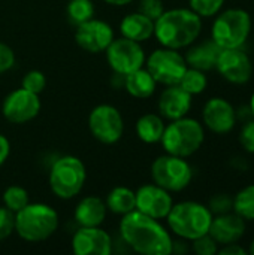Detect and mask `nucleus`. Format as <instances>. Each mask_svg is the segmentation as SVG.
I'll return each mask as SVG.
<instances>
[{
	"mask_svg": "<svg viewBox=\"0 0 254 255\" xmlns=\"http://www.w3.org/2000/svg\"><path fill=\"white\" fill-rule=\"evenodd\" d=\"M120 235L135 253L142 255L172 254L174 241L169 232L159 223L139 211L123 215L120 223Z\"/></svg>",
	"mask_w": 254,
	"mask_h": 255,
	"instance_id": "1",
	"label": "nucleus"
},
{
	"mask_svg": "<svg viewBox=\"0 0 254 255\" xmlns=\"http://www.w3.org/2000/svg\"><path fill=\"white\" fill-rule=\"evenodd\" d=\"M202 31V18L186 7L165 10L154 21V36L159 43L171 49H183L196 42Z\"/></svg>",
	"mask_w": 254,
	"mask_h": 255,
	"instance_id": "2",
	"label": "nucleus"
},
{
	"mask_svg": "<svg viewBox=\"0 0 254 255\" xmlns=\"http://www.w3.org/2000/svg\"><path fill=\"white\" fill-rule=\"evenodd\" d=\"M213 214L208 206L199 202H181L172 206L166 220L172 233L184 241H195L208 233Z\"/></svg>",
	"mask_w": 254,
	"mask_h": 255,
	"instance_id": "3",
	"label": "nucleus"
},
{
	"mask_svg": "<svg viewBox=\"0 0 254 255\" xmlns=\"http://www.w3.org/2000/svg\"><path fill=\"white\" fill-rule=\"evenodd\" d=\"M58 229V214L45 203H28L15 214V232L25 242H43Z\"/></svg>",
	"mask_w": 254,
	"mask_h": 255,
	"instance_id": "4",
	"label": "nucleus"
},
{
	"mask_svg": "<svg viewBox=\"0 0 254 255\" xmlns=\"http://www.w3.org/2000/svg\"><path fill=\"white\" fill-rule=\"evenodd\" d=\"M205 140V131L199 121L193 118H178L165 127L162 145L166 154L187 158L198 152Z\"/></svg>",
	"mask_w": 254,
	"mask_h": 255,
	"instance_id": "5",
	"label": "nucleus"
},
{
	"mask_svg": "<svg viewBox=\"0 0 254 255\" xmlns=\"http://www.w3.org/2000/svg\"><path fill=\"white\" fill-rule=\"evenodd\" d=\"M252 31V16L240 7L219 12L211 28V39L222 48H243Z\"/></svg>",
	"mask_w": 254,
	"mask_h": 255,
	"instance_id": "6",
	"label": "nucleus"
},
{
	"mask_svg": "<svg viewBox=\"0 0 254 255\" xmlns=\"http://www.w3.org/2000/svg\"><path fill=\"white\" fill-rule=\"evenodd\" d=\"M87 170L84 163L73 155L60 157L49 170V187L61 200L78 196L85 184Z\"/></svg>",
	"mask_w": 254,
	"mask_h": 255,
	"instance_id": "7",
	"label": "nucleus"
},
{
	"mask_svg": "<svg viewBox=\"0 0 254 255\" xmlns=\"http://www.w3.org/2000/svg\"><path fill=\"white\" fill-rule=\"evenodd\" d=\"M153 182L169 193H180L186 190L192 179V166L183 157L165 154L157 157L151 164Z\"/></svg>",
	"mask_w": 254,
	"mask_h": 255,
	"instance_id": "8",
	"label": "nucleus"
},
{
	"mask_svg": "<svg viewBox=\"0 0 254 255\" xmlns=\"http://www.w3.org/2000/svg\"><path fill=\"white\" fill-rule=\"evenodd\" d=\"M186 58L178 52V49L160 48L145 58V69L151 73L157 84L162 85H177L184 72L187 70Z\"/></svg>",
	"mask_w": 254,
	"mask_h": 255,
	"instance_id": "9",
	"label": "nucleus"
},
{
	"mask_svg": "<svg viewBox=\"0 0 254 255\" xmlns=\"http://www.w3.org/2000/svg\"><path fill=\"white\" fill-rule=\"evenodd\" d=\"M105 52L108 64L118 76H126L145 64V52L141 43L123 36L120 39H114Z\"/></svg>",
	"mask_w": 254,
	"mask_h": 255,
	"instance_id": "10",
	"label": "nucleus"
},
{
	"mask_svg": "<svg viewBox=\"0 0 254 255\" xmlns=\"http://www.w3.org/2000/svg\"><path fill=\"white\" fill-rule=\"evenodd\" d=\"M88 128L96 140L105 145H112L121 139L124 133V121L117 108L111 105H99L90 112Z\"/></svg>",
	"mask_w": 254,
	"mask_h": 255,
	"instance_id": "11",
	"label": "nucleus"
},
{
	"mask_svg": "<svg viewBox=\"0 0 254 255\" xmlns=\"http://www.w3.org/2000/svg\"><path fill=\"white\" fill-rule=\"evenodd\" d=\"M40 111L39 94L30 93L22 87L6 96L1 105V114L12 124H24L37 117Z\"/></svg>",
	"mask_w": 254,
	"mask_h": 255,
	"instance_id": "12",
	"label": "nucleus"
},
{
	"mask_svg": "<svg viewBox=\"0 0 254 255\" xmlns=\"http://www.w3.org/2000/svg\"><path fill=\"white\" fill-rule=\"evenodd\" d=\"M216 69L228 82L235 85L247 84L253 75L252 60L241 48L222 49L217 58Z\"/></svg>",
	"mask_w": 254,
	"mask_h": 255,
	"instance_id": "13",
	"label": "nucleus"
},
{
	"mask_svg": "<svg viewBox=\"0 0 254 255\" xmlns=\"http://www.w3.org/2000/svg\"><path fill=\"white\" fill-rule=\"evenodd\" d=\"M75 40L87 52H105V49L114 40V30L108 22L91 18L76 25Z\"/></svg>",
	"mask_w": 254,
	"mask_h": 255,
	"instance_id": "14",
	"label": "nucleus"
},
{
	"mask_svg": "<svg viewBox=\"0 0 254 255\" xmlns=\"http://www.w3.org/2000/svg\"><path fill=\"white\" fill-rule=\"evenodd\" d=\"M136 194V211L154 218L163 220L168 217L174 206L171 193L156 184H145L135 191Z\"/></svg>",
	"mask_w": 254,
	"mask_h": 255,
	"instance_id": "15",
	"label": "nucleus"
},
{
	"mask_svg": "<svg viewBox=\"0 0 254 255\" xmlns=\"http://www.w3.org/2000/svg\"><path fill=\"white\" fill-rule=\"evenodd\" d=\"M204 124L216 134H226L232 131L237 123V112L231 102L223 97L210 99L202 109Z\"/></svg>",
	"mask_w": 254,
	"mask_h": 255,
	"instance_id": "16",
	"label": "nucleus"
},
{
	"mask_svg": "<svg viewBox=\"0 0 254 255\" xmlns=\"http://www.w3.org/2000/svg\"><path fill=\"white\" fill-rule=\"evenodd\" d=\"M72 251L76 255H109L112 239L99 227H81L72 238Z\"/></svg>",
	"mask_w": 254,
	"mask_h": 255,
	"instance_id": "17",
	"label": "nucleus"
},
{
	"mask_svg": "<svg viewBox=\"0 0 254 255\" xmlns=\"http://www.w3.org/2000/svg\"><path fill=\"white\" fill-rule=\"evenodd\" d=\"M246 220L235 212H226L213 217L208 235L219 244L228 245L238 242L246 235Z\"/></svg>",
	"mask_w": 254,
	"mask_h": 255,
	"instance_id": "18",
	"label": "nucleus"
},
{
	"mask_svg": "<svg viewBox=\"0 0 254 255\" xmlns=\"http://www.w3.org/2000/svg\"><path fill=\"white\" fill-rule=\"evenodd\" d=\"M192 94H189L186 90H183L178 84L177 85H168L160 97H159V112L162 118H166L169 121L183 118L189 114L192 109Z\"/></svg>",
	"mask_w": 254,
	"mask_h": 255,
	"instance_id": "19",
	"label": "nucleus"
},
{
	"mask_svg": "<svg viewBox=\"0 0 254 255\" xmlns=\"http://www.w3.org/2000/svg\"><path fill=\"white\" fill-rule=\"evenodd\" d=\"M222 48L213 40V39H207L202 40L196 45H193L187 54H186V63L189 67L202 70V72H208L216 69L217 64V58L220 54Z\"/></svg>",
	"mask_w": 254,
	"mask_h": 255,
	"instance_id": "20",
	"label": "nucleus"
},
{
	"mask_svg": "<svg viewBox=\"0 0 254 255\" xmlns=\"http://www.w3.org/2000/svg\"><path fill=\"white\" fill-rule=\"evenodd\" d=\"M106 203L102 199L87 196L76 205L73 215L81 227H99L106 218Z\"/></svg>",
	"mask_w": 254,
	"mask_h": 255,
	"instance_id": "21",
	"label": "nucleus"
},
{
	"mask_svg": "<svg viewBox=\"0 0 254 255\" xmlns=\"http://www.w3.org/2000/svg\"><path fill=\"white\" fill-rule=\"evenodd\" d=\"M120 31L123 37L141 43L154 36V21L141 12H133L121 19Z\"/></svg>",
	"mask_w": 254,
	"mask_h": 255,
	"instance_id": "22",
	"label": "nucleus"
},
{
	"mask_svg": "<svg viewBox=\"0 0 254 255\" xmlns=\"http://www.w3.org/2000/svg\"><path fill=\"white\" fill-rule=\"evenodd\" d=\"M123 78H124V87H126L127 93L135 99H148L156 91L157 82L151 76V73L144 67H141Z\"/></svg>",
	"mask_w": 254,
	"mask_h": 255,
	"instance_id": "23",
	"label": "nucleus"
},
{
	"mask_svg": "<svg viewBox=\"0 0 254 255\" xmlns=\"http://www.w3.org/2000/svg\"><path fill=\"white\" fill-rule=\"evenodd\" d=\"M165 127L166 126L160 115L145 114L136 121V134L144 143L153 145L162 140Z\"/></svg>",
	"mask_w": 254,
	"mask_h": 255,
	"instance_id": "24",
	"label": "nucleus"
},
{
	"mask_svg": "<svg viewBox=\"0 0 254 255\" xmlns=\"http://www.w3.org/2000/svg\"><path fill=\"white\" fill-rule=\"evenodd\" d=\"M106 208L115 215H127L136 209V194L127 187H115L106 196Z\"/></svg>",
	"mask_w": 254,
	"mask_h": 255,
	"instance_id": "25",
	"label": "nucleus"
},
{
	"mask_svg": "<svg viewBox=\"0 0 254 255\" xmlns=\"http://www.w3.org/2000/svg\"><path fill=\"white\" fill-rule=\"evenodd\" d=\"M234 212L246 221L254 220V184L244 187L234 199Z\"/></svg>",
	"mask_w": 254,
	"mask_h": 255,
	"instance_id": "26",
	"label": "nucleus"
},
{
	"mask_svg": "<svg viewBox=\"0 0 254 255\" xmlns=\"http://www.w3.org/2000/svg\"><path fill=\"white\" fill-rule=\"evenodd\" d=\"M178 85L183 90H186L189 94L196 96V94H201L205 91V88L208 85V78H207L205 72L193 69V67H187V70L184 72Z\"/></svg>",
	"mask_w": 254,
	"mask_h": 255,
	"instance_id": "27",
	"label": "nucleus"
},
{
	"mask_svg": "<svg viewBox=\"0 0 254 255\" xmlns=\"http://www.w3.org/2000/svg\"><path fill=\"white\" fill-rule=\"evenodd\" d=\"M94 16L91 0H70L67 4V18L72 24L79 25Z\"/></svg>",
	"mask_w": 254,
	"mask_h": 255,
	"instance_id": "28",
	"label": "nucleus"
},
{
	"mask_svg": "<svg viewBox=\"0 0 254 255\" xmlns=\"http://www.w3.org/2000/svg\"><path fill=\"white\" fill-rule=\"evenodd\" d=\"M3 203L9 211L16 214L30 203L28 193L25 188H22L19 185H10L3 193Z\"/></svg>",
	"mask_w": 254,
	"mask_h": 255,
	"instance_id": "29",
	"label": "nucleus"
},
{
	"mask_svg": "<svg viewBox=\"0 0 254 255\" xmlns=\"http://www.w3.org/2000/svg\"><path fill=\"white\" fill-rule=\"evenodd\" d=\"M226 0H189L190 9L201 18H210L217 15Z\"/></svg>",
	"mask_w": 254,
	"mask_h": 255,
	"instance_id": "30",
	"label": "nucleus"
},
{
	"mask_svg": "<svg viewBox=\"0 0 254 255\" xmlns=\"http://www.w3.org/2000/svg\"><path fill=\"white\" fill-rule=\"evenodd\" d=\"M21 87L30 93L40 94L43 91V88L46 87V78L39 70H30L24 75V78L21 81Z\"/></svg>",
	"mask_w": 254,
	"mask_h": 255,
	"instance_id": "31",
	"label": "nucleus"
},
{
	"mask_svg": "<svg viewBox=\"0 0 254 255\" xmlns=\"http://www.w3.org/2000/svg\"><path fill=\"white\" fill-rule=\"evenodd\" d=\"M192 250L198 255H216L219 251V244L207 233L192 241Z\"/></svg>",
	"mask_w": 254,
	"mask_h": 255,
	"instance_id": "32",
	"label": "nucleus"
},
{
	"mask_svg": "<svg viewBox=\"0 0 254 255\" xmlns=\"http://www.w3.org/2000/svg\"><path fill=\"white\" fill-rule=\"evenodd\" d=\"M208 208H210L213 215H220V214L231 212L232 208H234V199L229 194H216V196L211 197Z\"/></svg>",
	"mask_w": 254,
	"mask_h": 255,
	"instance_id": "33",
	"label": "nucleus"
},
{
	"mask_svg": "<svg viewBox=\"0 0 254 255\" xmlns=\"http://www.w3.org/2000/svg\"><path fill=\"white\" fill-rule=\"evenodd\" d=\"M15 232V214L6 206L0 208V241L7 239Z\"/></svg>",
	"mask_w": 254,
	"mask_h": 255,
	"instance_id": "34",
	"label": "nucleus"
},
{
	"mask_svg": "<svg viewBox=\"0 0 254 255\" xmlns=\"http://www.w3.org/2000/svg\"><path fill=\"white\" fill-rule=\"evenodd\" d=\"M138 12H141L145 16H148L150 19L156 21L165 12V7H163L162 0H141Z\"/></svg>",
	"mask_w": 254,
	"mask_h": 255,
	"instance_id": "35",
	"label": "nucleus"
},
{
	"mask_svg": "<svg viewBox=\"0 0 254 255\" xmlns=\"http://www.w3.org/2000/svg\"><path fill=\"white\" fill-rule=\"evenodd\" d=\"M240 142L247 152L254 154V120L243 126L240 133Z\"/></svg>",
	"mask_w": 254,
	"mask_h": 255,
	"instance_id": "36",
	"label": "nucleus"
},
{
	"mask_svg": "<svg viewBox=\"0 0 254 255\" xmlns=\"http://www.w3.org/2000/svg\"><path fill=\"white\" fill-rule=\"evenodd\" d=\"M15 64V54L10 46L0 42V75L10 70Z\"/></svg>",
	"mask_w": 254,
	"mask_h": 255,
	"instance_id": "37",
	"label": "nucleus"
},
{
	"mask_svg": "<svg viewBox=\"0 0 254 255\" xmlns=\"http://www.w3.org/2000/svg\"><path fill=\"white\" fill-rule=\"evenodd\" d=\"M217 254L220 255H246L247 254V250H244L241 245H238V242L235 244H228V245H223Z\"/></svg>",
	"mask_w": 254,
	"mask_h": 255,
	"instance_id": "38",
	"label": "nucleus"
},
{
	"mask_svg": "<svg viewBox=\"0 0 254 255\" xmlns=\"http://www.w3.org/2000/svg\"><path fill=\"white\" fill-rule=\"evenodd\" d=\"M9 154H10V143L6 139V136L0 134V167L4 164V161L7 160Z\"/></svg>",
	"mask_w": 254,
	"mask_h": 255,
	"instance_id": "39",
	"label": "nucleus"
},
{
	"mask_svg": "<svg viewBox=\"0 0 254 255\" xmlns=\"http://www.w3.org/2000/svg\"><path fill=\"white\" fill-rule=\"evenodd\" d=\"M105 1L112 4V6H123V4H127V3H130L133 0H105Z\"/></svg>",
	"mask_w": 254,
	"mask_h": 255,
	"instance_id": "40",
	"label": "nucleus"
},
{
	"mask_svg": "<svg viewBox=\"0 0 254 255\" xmlns=\"http://www.w3.org/2000/svg\"><path fill=\"white\" fill-rule=\"evenodd\" d=\"M250 112H252V115H253L254 118V93L252 94V99H250Z\"/></svg>",
	"mask_w": 254,
	"mask_h": 255,
	"instance_id": "41",
	"label": "nucleus"
},
{
	"mask_svg": "<svg viewBox=\"0 0 254 255\" xmlns=\"http://www.w3.org/2000/svg\"><path fill=\"white\" fill-rule=\"evenodd\" d=\"M249 251H250V254L254 255V239H253V242L250 244V250H249Z\"/></svg>",
	"mask_w": 254,
	"mask_h": 255,
	"instance_id": "42",
	"label": "nucleus"
}]
</instances>
